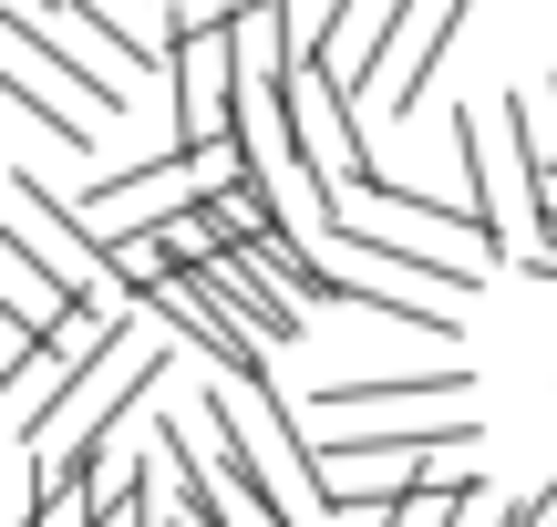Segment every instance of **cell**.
<instances>
[{"mask_svg":"<svg viewBox=\"0 0 557 527\" xmlns=\"http://www.w3.org/2000/svg\"><path fill=\"white\" fill-rule=\"evenodd\" d=\"M176 52V124H165V145H238V32L227 21H197V32L165 41Z\"/></svg>","mask_w":557,"mask_h":527,"instance_id":"1","label":"cell"},{"mask_svg":"<svg viewBox=\"0 0 557 527\" xmlns=\"http://www.w3.org/2000/svg\"><path fill=\"white\" fill-rule=\"evenodd\" d=\"M289 124H299V156L331 186H372V156H361V124H351V83L331 62H299L289 73Z\"/></svg>","mask_w":557,"mask_h":527,"instance_id":"2","label":"cell"},{"mask_svg":"<svg viewBox=\"0 0 557 527\" xmlns=\"http://www.w3.org/2000/svg\"><path fill=\"white\" fill-rule=\"evenodd\" d=\"M475 363H393V372H341L310 393L320 425H361V414H413V404H465Z\"/></svg>","mask_w":557,"mask_h":527,"instance_id":"3","label":"cell"},{"mask_svg":"<svg viewBox=\"0 0 557 527\" xmlns=\"http://www.w3.org/2000/svg\"><path fill=\"white\" fill-rule=\"evenodd\" d=\"M197 280L218 290V310H227L238 331H259L269 352H289V342H299V310H310V301H299V290L278 280V269H269V259H259L248 238H238V248H218V259H207Z\"/></svg>","mask_w":557,"mask_h":527,"instance_id":"4","label":"cell"},{"mask_svg":"<svg viewBox=\"0 0 557 527\" xmlns=\"http://www.w3.org/2000/svg\"><path fill=\"white\" fill-rule=\"evenodd\" d=\"M0 310H11V352H21V342H52V331L83 310L73 280H62V269L41 259L21 228H0Z\"/></svg>","mask_w":557,"mask_h":527,"instance_id":"5","label":"cell"},{"mask_svg":"<svg viewBox=\"0 0 557 527\" xmlns=\"http://www.w3.org/2000/svg\"><path fill=\"white\" fill-rule=\"evenodd\" d=\"M465 11H475V0H444L434 21H403V32H413V41H393V52H382V73L361 83V94H372V103H382V114H393V124H413V94H423V83H434V62L455 52Z\"/></svg>","mask_w":557,"mask_h":527,"instance_id":"6","label":"cell"},{"mask_svg":"<svg viewBox=\"0 0 557 527\" xmlns=\"http://www.w3.org/2000/svg\"><path fill=\"white\" fill-rule=\"evenodd\" d=\"M465 497H475V476H434V487L393 497V507H382V527H455V517H465Z\"/></svg>","mask_w":557,"mask_h":527,"instance_id":"7","label":"cell"},{"mask_svg":"<svg viewBox=\"0 0 557 527\" xmlns=\"http://www.w3.org/2000/svg\"><path fill=\"white\" fill-rule=\"evenodd\" d=\"M547 517H557V487H527V497H496V487H475L455 527H547Z\"/></svg>","mask_w":557,"mask_h":527,"instance_id":"8","label":"cell"},{"mask_svg":"<svg viewBox=\"0 0 557 527\" xmlns=\"http://www.w3.org/2000/svg\"><path fill=\"white\" fill-rule=\"evenodd\" d=\"M517 114V135H527V156H537V176H557V83L547 94H527V103H506Z\"/></svg>","mask_w":557,"mask_h":527,"instance_id":"9","label":"cell"},{"mask_svg":"<svg viewBox=\"0 0 557 527\" xmlns=\"http://www.w3.org/2000/svg\"><path fill=\"white\" fill-rule=\"evenodd\" d=\"M557 228V176H537V238Z\"/></svg>","mask_w":557,"mask_h":527,"instance_id":"10","label":"cell"},{"mask_svg":"<svg viewBox=\"0 0 557 527\" xmlns=\"http://www.w3.org/2000/svg\"><path fill=\"white\" fill-rule=\"evenodd\" d=\"M537 269H547V280H557V228H547V238H537Z\"/></svg>","mask_w":557,"mask_h":527,"instance_id":"11","label":"cell"},{"mask_svg":"<svg viewBox=\"0 0 557 527\" xmlns=\"http://www.w3.org/2000/svg\"><path fill=\"white\" fill-rule=\"evenodd\" d=\"M547 527H557V517H547Z\"/></svg>","mask_w":557,"mask_h":527,"instance_id":"12","label":"cell"}]
</instances>
